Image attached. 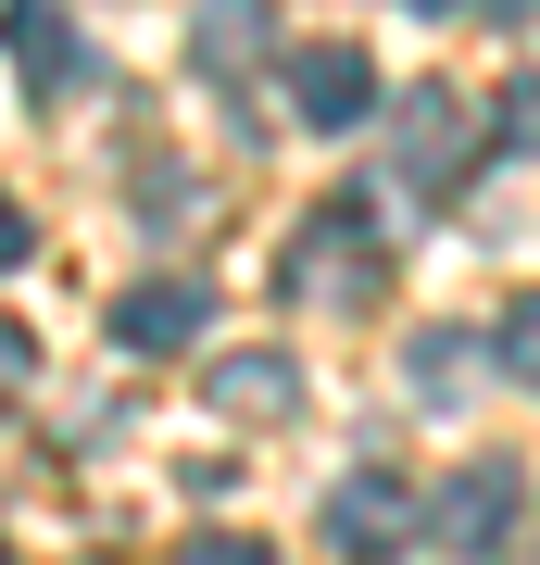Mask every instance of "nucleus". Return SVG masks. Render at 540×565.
Masks as SVG:
<instances>
[{
  "label": "nucleus",
  "instance_id": "obj_1",
  "mask_svg": "<svg viewBox=\"0 0 540 565\" xmlns=\"http://www.w3.org/2000/svg\"><path fill=\"white\" fill-rule=\"evenodd\" d=\"M378 289H390V239H378V202H315V226L289 239V302L364 315Z\"/></svg>",
  "mask_w": 540,
  "mask_h": 565
},
{
  "label": "nucleus",
  "instance_id": "obj_2",
  "mask_svg": "<svg viewBox=\"0 0 540 565\" xmlns=\"http://www.w3.org/2000/svg\"><path fill=\"white\" fill-rule=\"evenodd\" d=\"M516 515H528V478L516 465H453L441 490H427V527H441V553H465V565H490L502 541H516Z\"/></svg>",
  "mask_w": 540,
  "mask_h": 565
},
{
  "label": "nucleus",
  "instance_id": "obj_3",
  "mask_svg": "<svg viewBox=\"0 0 540 565\" xmlns=\"http://www.w3.org/2000/svg\"><path fill=\"white\" fill-rule=\"evenodd\" d=\"M415 515H427V503L390 478V465H352V478L327 490V541H340L352 565H390L402 541H415Z\"/></svg>",
  "mask_w": 540,
  "mask_h": 565
},
{
  "label": "nucleus",
  "instance_id": "obj_4",
  "mask_svg": "<svg viewBox=\"0 0 540 565\" xmlns=\"http://www.w3.org/2000/svg\"><path fill=\"white\" fill-rule=\"evenodd\" d=\"M465 163H478V114H465L453 88H415V102H402V189L441 202V189H465Z\"/></svg>",
  "mask_w": 540,
  "mask_h": 565
},
{
  "label": "nucleus",
  "instance_id": "obj_5",
  "mask_svg": "<svg viewBox=\"0 0 540 565\" xmlns=\"http://www.w3.org/2000/svg\"><path fill=\"white\" fill-rule=\"evenodd\" d=\"M289 102H301V126H327V139H340V126L378 114V63H364L352 39H327V51L289 63Z\"/></svg>",
  "mask_w": 540,
  "mask_h": 565
},
{
  "label": "nucleus",
  "instance_id": "obj_6",
  "mask_svg": "<svg viewBox=\"0 0 540 565\" xmlns=\"http://www.w3.org/2000/svg\"><path fill=\"white\" fill-rule=\"evenodd\" d=\"M201 403L240 415V427H277V415H301V364H289V352H214Z\"/></svg>",
  "mask_w": 540,
  "mask_h": 565
},
{
  "label": "nucleus",
  "instance_id": "obj_7",
  "mask_svg": "<svg viewBox=\"0 0 540 565\" xmlns=\"http://www.w3.org/2000/svg\"><path fill=\"white\" fill-rule=\"evenodd\" d=\"M201 315H214V302H201L189 277H151V289H126V302H114V352H189Z\"/></svg>",
  "mask_w": 540,
  "mask_h": 565
},
{
  "label": "nucleus",
  "instance_id": "obj_8",
  "mask_svg": "<svg viewBox=\"0 0 540 565\" xmlns=\"http://www.w3.org/2000/svg\"><path fill=\"white\" fill-rule=\"evenodd\" d=\"M402 377H415V403H465V390H478V340H453V327H427V340L402 352Z\"/></svg>",
  "mask_w": 540,
  "mask_h": 565
},
{
  "label": "nucleus",
  "instance_id": "obj_9",
  "mask_svg": "<svg viewBox=\"0 0 540 565\" xmlns=\"http://www.w3.org/2000/svg\"><path fill=\"white\" fill-rule=\"evenodd\" d=\"M0 39H13L25 88H63V76H76V25H63V13H0Z\"/></svg>",
  "mask_w": 540,
  "mask_h": 565
},
{
  "label": "nucleus",
  "instance_id": "obj_10",
  "mask_svg": "<svg viewBox=\"0 0 540 565\" xmlns=\"http://www.w3.org/2000/svg\"><path fill=\"white\" fill-rule=\"evenodd\" d=\"M189 51L214 63V76H240V63L264 51V13H201V25H189Z\"/></svg>",
  "mask_w": 540,
  "mask_h": 565
},
{
  "label": "nucleus",
  "instance_id": "obj_11",
  "mask_svg": "<svg viewBox=\"0 0 540 565\" xmlns=\"http://www.w3.org/2000/svg\"><path fill=\"white\" fill-rule=\"evenodd\" d=\"M490 364L540 390V289H528V302H502V327H490Z\"/></svg>",
  "mask_w": 540,
  "mask_h": 565
},
{
  "label": "nucleus",
  "instance_id": "obj_12",
  "mask_svg": "<svg viewBox=\"0 0 540 565\" xmlns=\"http://www.w3.org/2000/svg\"><path fill=\"white\" fill-rule=\"evenodd\" d=\"M177 565H277V553H264V541H240V527H201Z\"/></svg>",
  "mask_w": 540,
  "mask_h": 565
},
{
  "label": "nucleus",
  "instance_id": "obj_13",
  "mask_svg": "<svg viewBox=\"0 0 540 565\" xmlns=\"http://www.w3.org/2000/svg\"><path fill=\"white\" fill-rule=\"evenodd\" d=\"M502 126H516V139H540V88L516 76V102H502Z\"/></svg>",
  "mask_w": 540,
  "mask_h": 565
},
{
  "label": "nucleus",
  "instance_id": "obj_14",
  "mask_svg": "<svg viewBox=\"0 0 540 565\" xmlns=\"http://www.w3.org/2000/svg\"><path fill=\"white\" fill-rule=\"evenodd\" d=\"M13 252H25V214H0V264H13Z\"/></svg>",
  "mask_w": 540,
  "mask_h": 565
}]
</instances>
